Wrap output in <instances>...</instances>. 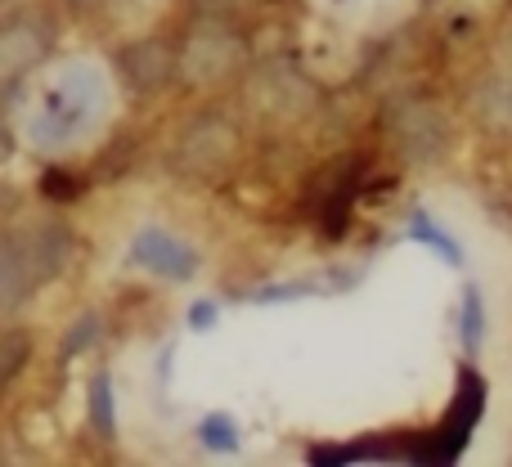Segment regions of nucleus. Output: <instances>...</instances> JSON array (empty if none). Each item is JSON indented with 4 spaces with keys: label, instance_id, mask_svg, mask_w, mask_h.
<instances>
[{
    "label": "nucleus",
    "instance_id": "39448f33",
    "mask_svg": "<svg viewBox=\"0 0 512 467\" xmlns=\"http://www.w3.org/2000/svg\"><path fill=\"white\" fill-rule=\"evenodd\" d=\"M131 261L140 265V270L158 274V279H189L194 265H198V256L185 238H176L167 230H153L149 225V230H140L131 238Z\"/></svg>",
    "mask_w": 512,
    "mask_h": 467
},
{
    "label": "nucleus",
    "instance_id": "ddd939ff",
    "mask_svg": "<svg viewBox=\"0 0 512 467\" xmlns=\"http://www.w3.org/2000/svg\"><path fill=\"white\" fill-rule=\"evenodd\" d=\"M203 441H207V445H216V450H234V427H230V418H225V414L207 418Z\"/></svg>",
    "mask_w": 512,
    "mask_h": 467
},
{
    "label": "nucleus",
    "instance_id": "4468645a",
    "mask_svg": "<svg viewBox=\"0 0 512 467\" xmlns=\"http://www.w3.org/2000/svg\"><path fill=\"white\" fill-rule=\"evenodd\" d=\"M95 427L113 432V400H108V378H95Z\"/></svg>",
    "mask_w": 512,
    "mask_h": 467
},
{
    "label": "nucleus",
    "instance_id": "2eb2a0df",
    "mask_svg": "<svg viewBox=\"0 0 512 467\" xmlns=\"http://www.w3.org/2000/svg\"><path fill=\"white\" fill-rule=\"evenodd\" d=\"M194 310H198L194 324H212V306H207V301H203V306H194Z\"/></svg>",
    "mask_w": 512,
    "mask_h": 467
},
{
    "label": "nucleus",
    "instance_id": "9b49d317",
    "mask_svg": "<svg viewBox=\"0 0 512 467\" xmlns=\"http://www.w3.org/2000/svg\"><path fill=\"white\" fill-rule=\"evenodd\" d=\"M409 234H414L418 243L436 247V252H441L445 261H463V252H459V247H454V238L445 234V230H436V225L427 221V216H414V221H409Z\"/></svg>",
    "mask_w": 512,
    "mask_h": 467
},
{
    "label": "nucleus",
    "instance_id": "0eeeda50",
    "mask_svg": "<svg viewBox=\"0 0 512 467\" xmlns=\"http://www.w3.org/2000/svg\"><path fill=\"white\" fill-rule=\"evenodd\" d=\"M261 104L283 117H297L301 108H310V86L292 68H274L270 77L261 81Z\"/></svg>",
    "mask_w": 512,
    "mask_h": 467
},
{
    "label": "nucleus",
    "instance_id": "7ed1b4c3",
    "mask_svg": "<svg viewBox=\"0 0 512 467\" xmlns=\"http://www.w3.org/2000/svg\"><path fill=\"white\" fill-rule=\"evenodd\" d=\"M234 149H239L234 122H225V117L207 113V117H198V122H189V131L180 135L176 162H180V171H194V176H212V171L230 167V162H234Z\"/></svg>",
    "mask_w": 512,
    "mask_h": 467
},
{
    "label": "nucleus",
    "instance_id": "423d86ee",
    "mask_svg": "<svg viewBox=\"0 0 512 467\" xmlns=\"http://www.w3.org/2000/svg\"><path fill=\"white\" fill-rule=\"evenodd\" d=\"M122 68H126V81H131L135 90H158L162 81L171 77L176 59H171V50L162 41H140L122 54Z\"/></svg>",
    "mask_w": 512,
    "mask_h": 467
},
{
    "label": "nucleus",
    "instance_id": "20e7f679",
    "mask_svg": "<svg viewBox=\"0 0 512 467\" xmlns=\"http://www.w3.org/2000/svg\"><path fill=\"white\" fill-rule=\"evenodd\" d=\"M391 140L405 153L409 162H432L436 153L450 140V126H445L441 108L427 104V99H405V104L391 113Z\"/></svg>",
    "mask_w": 512,
    "mask_h": 467
},
{
    "label": "nucleus",
    "instance_id": "f03ea898",
    "mask_svg": "<svg viewBox=\"0 0 512 467\" xmlns=\"http://www.w3.org/2000/svg\"><path fill=\"white\" fill-rule=\"evenodd\" d=\"M239 63H243V41L225 23L194 27V32H189V41H185V54H180L185 77L198 81V86H212V81L230 77Z\"/></svg>",
    "mask_w": 512,
    "mask_h": 467
},
{
    "label": "nucleus",
    "instance_id": "f8f14e48",
    "mask_svg": "<svg viewBox=\"0 0 512 467\" xmlns=\"http://www.w3.org/2000/svg\"><path fill=\"white\" fill-rule=\"evenodd\" d=\"M481 328H486V315H481V292L472 288L468 292V315H463V342H468V351H477L481 346Z\"/></svg>",
    "mask_w": 512,
    "mask_h": 467
},
{
    "label": "nucleus",
    "instance_id": "f257e3e1",
    "mask_svg": "<svg viewBox=\"0 0 512 467\" xmlns=\"http://www.w3.org/2000/svg\"><path fill=\"white\" fill-rule=\"evenodd\" d=\"M108 113V81L90 63H68L59 68L41 90L27 113V140L36 149H68V144L86 140Z\"/></svg>",
    "mask_w": 512,
    "mask_h": 467
},
{
    "label": "nucleus",
    "instance_id": "6e6552de",
    "mask_svg": "<svg viewBox=\"0 0 512 467\" xmlns=\"http://www.w3.org/2000/svg\"><path fill=\"white\" fill-rule=\"evenodd\" d=\"M477 113L486 117L495 131H512V72H499L481 86L477 95Z\"/></svg>",
    "mask_w": 512,
    "mask_h": 467
},
{
    "label": "nucleus",
    "instance_id": "1a4fd4ad",
    "mask_svg": "<svg viewBox=\"0 0 512 467\" xmlns=\"http://www.w3.org/2000/svg\"><path fill=\"white\" fill-rule=\"evenodd\" d=\"M27 288V265L14 247H0V310H9Z\"/></svg>",
    "mask_w": 512,
    "mask_h": 467
},
{
    "label": "nucleus",
    "instance_id": "9d476101",
    "mask_svg": "<svg viewBox=\"0 0 512 467\" xmlns=\"http://www.w3.org/2000/svg\"><path fill=\"white\" fill-rule=\"evenodd\" d=\"M27 355H32V337H27V333H5V337H0V391H5L9 382L23 373Z\"/></svg>",
    "mask_w": 512,
    "mask_h": 467
}]
</instances>
